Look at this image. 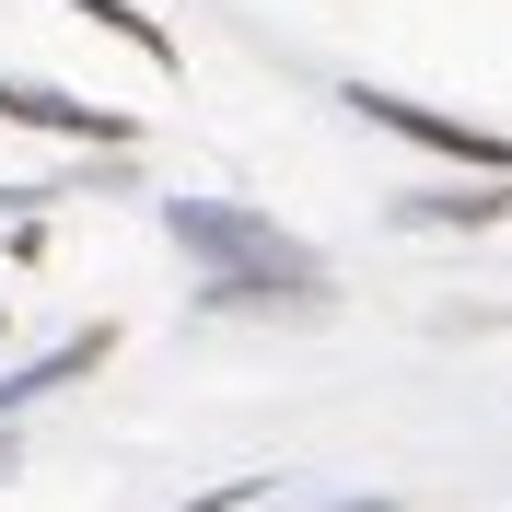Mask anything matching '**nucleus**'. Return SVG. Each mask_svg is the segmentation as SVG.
<instances>
[{"mask_svg": "<svg viewBox=\"0 0 512 512\" xmlns=\"http://www.w3.org/2000/svg\"><path fill=\"white\" fill-rule=\"evenodd\" d=\"M175 245L222 256V268H233V280H222L233 303H245V291H303V303H315V291H326V268L303 245H280L268 222H233V210H198V198H175Z\"/></svg>", "mask_w": 512, "mask_h": 512, "instance_id": "nucleus-1", "label": "nucleus"}, {"mask_svg": "<svg viewBox=\"0 0 512 512\" xmlns=\"http://www.w3.org/2000/svg\"><path fill=\"white\" fill-rule=\"evenodd\" d=\"M373 128H408V140H431V152H454V163H489V175H512V140H489V128H466V117H431V105H408V94H350Z\"/></svg>", "mask_w": 512, "mask_h": 512, "instance_id": "nucleus-2", "label": "nucleus"}, {"mask_svg": "<svg viewBox=\"0 0 512 512\" xmlns=\"http://www.w3.org/2000/svg\"><path fill=\"white\" fill-rule=\"evenodd\" d=\"M0 117H24V128H82V140H128V117H94V105H59V94H24V82H0Z\"/></svg>", "mask_w": 512, "mask_h": 512, "instance_id": "nucleus-3", "label": "nucleus"}, {"mask_svg": "<svg viewBox=\"0 0 512 512\" xmlns=\"http://www.w3.org/2000/svg\"><path fill=\"white\" fill-rule=\"evenodd\" d=\"M70 12H94V24H117L128 47H140V59H163V70H175V35H163L152 12H128V0H70Z\"/></svg>", "mask_w": 512, "mask_h": 512, "instance_id": "nucleus-4", "label": "nucleus"}]
</instances>
